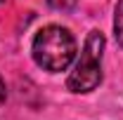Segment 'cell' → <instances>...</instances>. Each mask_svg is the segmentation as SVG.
Instances as JSON below:
<instances>
[{"label":"cell","instance_id":"obj_3","mask_svg":"<svg viewBox=\"0 0 123 120\" xmlns=\"http://www.w3.org/2000/svg\"><path fill=\"white\" fill-rule=\"evenodd\" d=\"M114 35H116V43L123 47V0H118L114 10Z\"/></svg>","mask_w":123,"mask_h":120},{"label":"cell","instance_id":"obj_5","mask_svg":"<svg viewBox=\"0 0 123 120\" xmlns=\"http://www.w3.org/2000/svg\"><path fill=\"white\" fill-rule=\"evenodd\" d=\"M5 99H7V90H5V80L0 78V104H5Z\"/></svg>","mask_w":123,"mask_h":120},{"label":"cell","instance_id":"obj_1","mask_svg":"<svg viewBox=\"0 0 123 120\" xmlns=\"http://www.w3.org/2000/svg\"><path fill=\"white\" fill-rule=\"evenodd\" d=\"M76 38L71 35V31L57 26V24H50L36 33L33 43H31V54L33 61L50 73H59L66 71L71 66V61L76 59Z\"/></svg>","mask_w":123,"mask_h":120},{"label":"cell","instance_id":"obj_4","mask_svg":"<svg viewBox=\"0 0 123 120\" xmlns=\"http://www.w3.org/2000/svg\"><path fill=\"white\" fill-rule=\"evenodd\" d=\"M47 5L52 10H57V12H71L78 5V0H47Z\"/></svg>","mask_w":123,"mask_h":120},{"label":"cell","instance_id":"obj_2","mask_svg":"<svg viewBox=\"0 0 123 120\" xmlns=\"http://www.w3.org/2000/svg\"><path fill=\"white\" fill-rule=\"evenodd\" d=\"M102 52H104V35L102 31L95 28L88 33L83 52L66 78V87L74 94H88L102 82Z\"/></svg>","mask_w":123,"mask_h":120},{"label":"cell","instance_id":"obj_6","mask_svg":"<svg viewBox=\"0 0 123 120\" xmlns=\"http://www.w3.org/2000/svg\"><path fill=\"white\" fill-rule=\"evenodd\" d=\"M2 2H5V0H0V5H2Z\"/></svg>","mask_w":123,"mask_h":120}]
</instances>
